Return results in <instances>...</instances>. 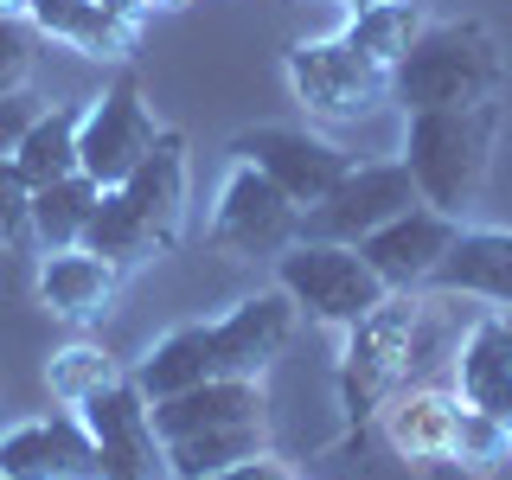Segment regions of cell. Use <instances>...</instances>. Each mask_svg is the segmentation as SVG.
Instances as JSON below:
<instances>
[{
  "label": "cell",
  "mask_w": 512,
  "mask_h": 480,
  "mask_svg": "<svg viewBox=\"0 0 512 480\" xmlns=\"http://www.w3.org/2000/svg\"><path fill=\"white\" fill-rule=\"evenodd\" d=\"M493 135H500V103H468V109H410L404 122V167L423 205L461 218L474 205L480 180L493 167Z\"/></svg>",
  "instance_id": "1"
},
{
  "label": "cell",
  "mask_w": 512,
  "mask_h": 480,
  "mask_svg": "<svg viewBox=\"0 0 512 480\" xmlns=\"http://www.w3.org/2000/svg\"><path fill=\"white\" fill-rule=\"evenodd\" d=\"M506 84V52L480 20H448L423 26L404 64L391 71V96L404 109H468L493 103V90Z\"/></svg>",
  "instance_id": "2"
},
{
  "label": "cell",
  "mask_w": 512,
  "mask_h": 480,
  "mask_svg": "<svg viewBox=\"0 0 512 480\" xmlns=\"http://www.w3.org/2000/svg\"><path fill=\"white\" fill-rule=\"evenodd\" d=\"M423 352V301L416 295H384L359 327H346V359H340V404L352 423L378 416L416 372Z\"/></svg>",
  "instance_id": "3"
},
{
  "label": "cell",
  "mask_w": 512,
  "mask_h": 480,
  "mask_svg": "<svg viewBox=\"0 0 512 480\" xmlns=\"http://www.w3.org/2000/svg\"><path fill=\"white\" fill-rule=\"evenodd\" d=\"M276 288L314 320V327H340V333L359 327V320L391 295L352 244H320V237H301L295 250L276 256Z\"/></svg>",
  "instance_id": "4"
},
{
  "label": "cell",
  "mask_w": 512,
  "mask_h": 480,
  "mask_svg": "<svg viewBox=\"0 0 512 480\" xmlns=\"http://www.w3.org/2000/svg\"><path fill=\"white\" fill-rule=\"evenodd\" d=\"M282 71H288L295 103L308 109V116H327V122H359L391 96V71H378L372 58H359L340 32H333V39L288 45Z\"/></svg>",
  "instance_id": "5"
},
{
  "label": "cell",
  "mask_w": 512,
  "mask_h": 480,
  "mask_svg": "<svg viewBox=\"0 0 512 480\" xmlns=\"http://www.w3.org/2000/svg\"><path fill=\"white\" fill-rule=\"evenodd\" d=\"M301 218L308 212H301L269 173H256L250 160H237L218 186V205H212V244L244 256V263H256V256L276 263L282 250L301 244Z\"/></svg>",
  "instance_id": "6"
},
{
  "label": "cell",
  "mask_w": 512,
  "mask_h": 480,
  "mask_svg": "<svg viewBox=\"0 0 512 480\" xmlns=\"http://www.w3.org/2000/svg\"><path fill=\"white\" fill-rule=\"evenodd\" d=\"M410 205H423L410 167L404 160H359L340 186L327 192L320 205H308L301 218V237H320V244H352L359 250L372 231H384L391 218H404Z\"/></svg>",
  "instance_id": "7"
},
{
  "label": "cell",
  "mask_w": 512,
  "mask_h": 480,
  "mask_svg": "<svg viewBox=\"0 0 512 480\" xmlns=\"http://www.w3.org/2000/svg\"><path fill=\"white\" fill-rule=\"evenodd\" d=\"M90 442H96V480H167V448L154 436V404L141 397L135 378L103 384L77 404Z\"/></svg>",
  "instance_id": "8"
},
{
  "label": "cell",
  "mask_w": 512,
  "mask_h": 480,
  "mask_svg": "<svg viewBox=\"0 0 512 480\" xmlns=\"http://www.w3.org/2000/svg\"><path fill=\"white\" fill-rule=\"evenodd\" d=\"M154 141H160V128L148 116V103H141L135 71H116V84L84 103V122H77V173H90L96 186H122L154 154Z\"/></svg>",
  "instance_id": "9"
},
{
  "label": "cell",
  "mask_w": 512,
  "mask_h": 480,
  "mask_svg": "<svg viewBox=\"0 0 512 480\" xmlns=\"http://www.w3.org/2000/svg\"><path fill=\"white\" fill-rule=\"evenodd\" d=\"M237 160H250L256 173H269L288 199L308 212V205H320L333 186L346 180L359 160H352L346 148H333L327 135H308V128H282V122H263V128H244V135L231 141Z\"/></svg>",
  "instance_id": "10"
},
{
  "label": "cell",
  "mask_w": 512,
  "mask_h": 480,
  "mask_svg": "<svg viewBox=\"0 0 512 480\" xmlns=\"http://www.w3.org/2000/svg\"><path fill=\"white\" fill-rule=\"evenodd\" d=\"M455 237H461V218L436 212V205H410L404 218H391L384 231L365 237L359 256L372 263V276L391 288V295H416V288L436 276V263L448 256Z\"/></svg>",
  "instance_id": "11"
},
{
  "label": "cell",
  "mask_w": 512,
  "mask_h": 480,
  "mask_svg": "<svg viewBox=\"0 0 512 480\" xmlns=\"http://www.w3.org/2000/svg\"><path fill=\"white\" fill-rule=\"evenodd\" d=\"M0 480H96V442L77 410L13 423L0 436Z\"/></svg>",
  "instance_id": "12"
},
{
  "label": "cell",
  "mask_w": 512,
  "mask_h": 480,
  "mask_svg": "<svg viewBox=\"0 0 512 480\" xmlns=\"http://www.w3.org/2000/svg\"><path fill=\"white\" fill-rule=\"evenodd\" d=\"M295 320H301V308L282 295V288H256V295H244L231 314L212 320L218 372L224 378H263L269 365L282 359V346L295 340Z\"/></svg>",
  "instance_id": "13"
},
{
  "label": "cell",
  "mask_w": 512,
  "mask_h": 480,
  "mask_svg": "<svg viewBox=\"0 0 512 480\" xmlns=\"http://www.w3.org/2000/svg\"><path fill=\"white\" fill-rule=\"evenodd\" d=\"M116 192H122L128 212L141 218V231L154 237V250L167 256L173 244H180V231H186V141L160 128L154 154L141 160V167L128 173Z\"/></svg>",
  "instance_id": "14"
},
{
  "label": "cell",
  "mask_w": 512,
  "mask_h": 480,
  "mask_svg": "<svg viewBox=\"0 0 512 480\" xmlns=\"http://www.w3.org/2000/svg\"><path fill=\"white\" fill-rule=\"evenodd\" d=\"M224 423H269V397L263 378H205L192 391L154 397V436H199V429H224Z\"/></svg>",
  "instance_id": "15"
},
{
  "label": "cell",
  "mask_w": 512,
  "mask_h": 480,
  "mask_svg": "<svg viewBox=\"0 0 512 480\" xmlns=\"http://www.w3.org/2000/svg\"><path fill=\"white\" fill-rule=\"evenodd\" d=\"M429 288L442 295H474L512 314V231H487V224H461V237L436 263Z\"/></svg>",
  "instance_id": "16"
},
{
  "label": "cell",
  "mask_w": 512,
  "mask_h": 480,
  "mask_svg": "<svg viewBox=\"0 0 512 480\" xmlns=\"http://www.w3.org/2000/svg\"><path fill=\"white\" fill-rule=\"evenodd\" d=\"M455 410H461V391L404 384V391L378 410V429L404 461H448L455 455Z\"/></svg>",
  "instance_id": "17"
},
{
  "label": "cell",
  "mask_w": 512,
  "mask_h": 480,
  "mask_svg": "<svg viewBox=\"0 0 512 480\" xmlns=\"http://www.w3.org/2000/svg\"><path fill=\"white\" fill-rule=\"evenodd\" d=\"M26 20L39 32H52L58 45H71V52L84 58H128L135 52V20H122V13H109L103 0H26Z\"/></svg>",
  "instance_id": "18"
},
{
  "label": "cell",
  "mask_w": 512,
  "mask_h": 480,
  "mask_svg": "<svg viewBox=\"0 0 512 480\" xmlns=\"http://www.w3.org/2000/svg\"><path fill=\"white\" fill-rule=\"evenodd\" d=\"M116 282H122V269L109 263V256L84 250V244H77V250H45V263H39V301L58 320L103 314L109 295H116Z\"/></svg>",
  "instance_id": "19"
},
{
  "label": "cell",
  "mask_w": 512,
  "mask_h": 480,
  "mask_svg": "<svg viewBox=\"0 0 512 480\" xmlns=\"http://www.w3.org/2000/svg\"><path fill=\"white\" fill-rule=\"evenodd\" d=\"M141 384V397H173V391H192V384L205 378H224L218 372V352H212V320H186V327L160 333V340L148 346V359L128 372Z\"/></svg>",
  "instance_id": "20"
},
{
  "label": "cell",
  "mask_w": 512,
  "mask_h": 480,
  "mask_svg": "<svg viewBox=\"0 0 512 480\" xmlns=\"http://www.w3.org/2000/svg\"><path fill=\"white\" fill-rule=\"evenodd\" d=\"M77 122H84V109L77 103H45V116L26 128V141L7 154L13 180L26 192L52 186V180H71L77 173Z\"/></svg>",
  "instance_id": "21"
},
{
  "label": "cell",
  "mask_w": 512,
  "mask_h": 480,
  "mask_svg": "<svg viewBox=\"0 0 512 480\" xmlns=\"http://www.w3.org/2000/svg\"><path fill=\"white\" fill-rule=\"evenodd\" d=\"M160 448H167V480H205L250 455H269V423H224V429H199V436H173Z\"/></svg>",
  "instance_id": "22"
},
{
  "label": "cell",
  "mask_w": 512,
  "mask_h": 480,
  "mask_svg": "<svg viewBox=\"0 0 512 480\" xmlns=\"http://www.w3.org/2000/svg\"><path fill=\"white\" fill-rule=\"evenodd\" d=\"M103 199V186L90 173H71V180H52L32 192V244L39 250H77L90 231V212Z\"/></svg>",
  "instance_id": "23"
},
{
  "label": "cell",
  "mask_w": 512,
  "mask_h": 480,
  "mask_svg": "<svg viewBox=\"0 0 512 480\" xmlns=\"http://www.w3.org/2000/svg\"><path fill=\"white\" fill-rule=\"evenodd\" d=\"M416 32H423L416 0H365V7H352V20H346L340 39H346L359 58H372L378 71H397V64H404V52L416 45Z\"/></svg>",
  "instance_id": "24"
},
{
  "label": "cell",
  "mask_w": 512,
  "mask_h": 480,
  "mask_svg": "<svg viewBox=\"0 0 512 480\" xmlns=\"http://www.w3.org/2000/svg\"><path fill=\"white\" fill-rule=\"evenodd\" d=\"M45 378H52V397L64 410H77L84 397H96L103 384H116L122 378V365L109 359L103 346H64L52 365H45Z\"/></svg>",
  "instance_id": "25"
},
{
  "label": "cell",
  "mask_w": 512,
  "mask_h": 480,
  "mask_svg": "<svg viewBox=\"0 0 512 480\" xmlns=\"http://www.w3.org/2000/svg\"><path fill=\"white\" fill-rule=\"evenodd\" d=\"M506 455H512V423H500L493 410L461 404V410H455V455H448V461L487 468V461H506Z\"/></svg>",
  "instance_id": "26"
},
{
  "label": "cell",
  "mask_w": 512,
  "mask_h": 480,
  "mask_svg": "<svg viewBox=\"0 0 512 480\" xmlns=\"http://www.w3.org/2000/svg\"><path fill=\"white\" fill-rule=\"evenodd\" d=\"M32 32H39L32 20H20V13H0V96H7V90H26L32 58H39V52H32V45H39Z\"/></svg>",
  "instance_id": "27"
},
{
  "label": "cell",
  "mask_w": 512,
  "mask_h": 480,
  "mask_svg": "<svg viewBox=\"0 0 512 480\" xmlns=\"http://www.w3.org/2000/svg\"><path fill=\"white\" fill-rule=\"evenodd\" d=\"M0 244H7V250L32 244V192L13 180V167L0 173Z\"/></svg>",
  "instance_id": "28"
},
{
  "label": "cell",
  "mask_w": 512,
  "mask_h": 480,
  "mask_svg": "<svg viewBox=\"0 0 512 480\" xmlns=\"http://www.w3.org/2000/svg\"><path fill=\"white\" fill-rule=\"evenodd\" d=\"M45 116V96H32V90H7L0 96V154H13L26 141V128Z\"/></svg>",
  "instance_id": "29"
},
{
  "label": "cell",
  "mask_w": 512,
  "mask_h": 480,
  "mask_svg": "<svg viewBox=\"0 0 512 480\" xmlns=\"http://www.w3.org/2000/svg\"><path fill=\"white\" fill-rule=\"evenodd\" d=\"M205 480H295V468L276 455H250V461H237V468H224V474H205Z\"/></svg>",
  "instance_id": "30"
},
{
  "label": "cell",
  "mask_w": 512,
  "mask_h": 480,
  "mask_svg": "<svg viewBox=\"0 0 512 480\" xmlns=\"http://www.w3.org/2000/svg\"><path fill=\"white\" fill-rule=\"evenodd\" d=\"M0 13H26V0H0Z\"/></svg>",
  "instance_id": "31"
},
{
  "label": "cell",
  "mask_w": 512,
  "mask_h": 480,
  "mask_svg": "<svg viewBox=\"0 0 512 480\" xmlns=\"http://www.w3.org/2000/svg\"><path fill=\"white\" fill-rule=\"evenodd\" d=\"M148 7H186V0H148Z\"/></svg>",
  "instance_id": "32"
},
{
  "label": "cell",
  "mask_w": 512,
  "mask_h": 480,
  "mask_svg": "<svg viewBox=\"0 0 512 480\" xmlns=\"http://www.w3.org/2000/svg\"><path fill=\"white\" fill-rule=\"evenodd\" d=\"M0 173H7V154H0Z\"/></svg>",
  "instance_id": "33"
},
{
  "label": "cell",
  "mask_w": 512,
  "mask_h": 480,
  "mask_svg": "<svg viewBox=\"0 0 512 480\" xmlns=\"http://www.w3.org/2000/svg\"><path fill=\"white\" fill-rule=\"evenodd\" d=\"M346 7H365V0H346Z\"/></svg>",
  "instance_id": "34"
},
{
  "label": "cell",
  "mask_w": 512,
  "mask_h": 480,
  "mask_svg": "<svg viewBox=\"0 0 512 480\" xmlns=\"http://www.w3.org/2000/svg\"><path fill=\"white\" fill-rule=\"evenodd\" d=\"M506 423H512V410H506Z\"/></svg>",
  "instance_id": "35"
}]
</instances>
